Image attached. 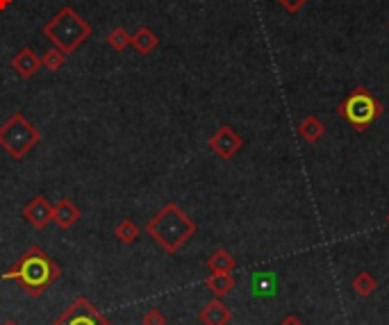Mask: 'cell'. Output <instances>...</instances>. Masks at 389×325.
I'll return each mask as SVG.
<instances>
[{
	"instance_id": "6da1fadb",
	"label": "cell",
	"mask_w": 389,
	"mask_h": 325,
	"mask_svg": "<svg viewBox=\"0 0 389 325\" xmlns=\"http://www.w3.org/2000/svg\"><path fill=\"white\" fill-rule=\"evenodd\" d=\"M57 277H60V266L39 246H30L18 257V262L14 266H9L7 273H3V280L18 282L30 296H39Z\"/></svg>"
},
{
	"instance_id": "7a4b0ae2",
	"label": "cell",
	"mask_w": 389,
	"mask_h": 325,
	"mask_svg": "<svg viewBox=\"0 0 389 325\" xmlns=\"http://www.w3.org/2000/svg\"><path fill=\"white\" fill-rule=\"evenodd\" d=\"M146 232L155 239L159 248H164L169 255H176L196 235V223L176 203H166L162 210L148 220Z\"/></svg>"
},
{
	"instance_id": "3957f363",
	"label": "cell",
	"mask_w": 389,
	"mask_h": 325,
	"mask_svg": "<svg viewBox=\"0 0 389 325\" xmlns=\"http://www.w3.org/2000/svg\"><path fill=\"white\" fill-rule=\"evenodd\" d=\"M43 37L64 55H73L80 46L91 37V26L78 14V9L64 5L57 14L41 28Z\"/></svg>"
},
{
	"instance_id": "277c9868",
	"label": "cell",
	"mask_w": 389,
	"mask_h": 325,
	"mask_svg": "<svg viewBox=\"0 0 389 325\" xmlns=\"http://www.w3.org/2000/svg\"><path fill=\"white\" fill-rule=\"evenodd\" d=\"M39 142H41V132L28 121V116L21 112H14L0 125V148L14 161L28 157L30 150Z\"/></svg>"
},
{
	"instance_id": "5b68a950",
	"label": "cell",
	"mask_w": 389,
	"mask_h": 325,
	"mask_svg": "<svg viewBox=\"0 0 389 325\" xmlns=\"http://www.w3.org/2000/svg\"><path fill=\"white\" fill-rule=\"evenodd\" d=\"M337 112L353 130L364 132L385 114V107H383V102L375 96H371L364 87H356L344 100H341Z\"/></svg>"
},
{
	"instance_id": "8992f818",
	"label": "cell",
	"mask_w": 389,
	"mask_h": 325,
	"mask_svg": "<svg viewBox=\"0 0 389 325\" xmlns=\"http://www.w3.org/2000/svg\"><path fill=\"white\" fill-rule=\"evenodd\" d=\"M50 325H114L98 311L96 305H91L87 298H75L71 305L64 309L60 319H55Z\"/></svg>"
},
{
	"instance_id": "52a82bcc",
	"label": "cell",
	"mask_w": 389,
	"mask_h": 325,
	"mask_svg": "<svg viewBox=\"0 0 389 325\" xmlns=\"http://www.w3.org/2000/svg\"><path fill=\"white\" fill-rule=\"evenodd\" d=\"M208 146H210L212 153H214V155H219L221 159H233V157L239 153V150H242L244 139L235 132V127H230V125H221L219 130H216V132L210 137Z\"/></svg>"
},
{
	"instance_id": "ba28073f",
	"label": "cell",
	"mask_w": 389,
	"mask_h": 325,
	"mask_svg": "<svg viewBox=\"0 0 389 325\" xmlns=\"http://www.w3.org/2000/svg\"><path fill=\"white\" fill-rule=\"evenodd\" d=\"M21 214L34 230H46L53 223V205L46 196H34Z\"/></svg>"
},
{
	"instance_id": "9c48e42d",
	"label": "cell",
	"mask_w": 389,
	"mask_h": 325,
	"mask_svg": "<svg viewBox=\"0 0 389 325\" xmlns=\"http://www.w3.org/2000/svg\"><path fill=\"white\" fill-rule=\"evenodd\" d=\"M9 66H11V71H14L18 78L30 80V78H34L41 71V57L34 53L30 46H23V48L14 57H11Z\"/></svg>"
},
{
	"instance_id": "30bf717a",
	"label": "cell",
	"mask_w": 389,
	"mask_h": 325,
	"mask_svg": "<svg viewBox=\"0 0 389 325\" xmlns=\"http://www.w3.org/2000/svg\"><path fill=\"white\" fill-rule=\"evenodd\" d=\"M80 218H82V212H80L78 207L73 205L71 198H62L53 207V220L62 230H71Z\"/></svg>"
},
{
	"instance_id": "8fae6325",
	"label": "cell",
	"mask_w": 389,
	"mask_h": 325,
	"mask_svg": "<svg viewBox=\"0 0 389 325\" xmlns=\"http://www.w3.org/2000/svg\"><path fill=\"white\" fill-rule=\"evenodd\" d=\"M198 319H201L203 325H228L233 319V314H230V309L221 303V298H214L201 309Z\"/></svg>"
},
{
	"instance_id": "7c38bea8",
	"label": "cell",
	"mask_w": 389,
	"mask_h": 325,
	"mask_svg": "<svg viewBox=\"0 0 389 325\" xmlns=\"http://www.w3.org/2000/svg\"><path fill=\"white\" fill-rule=\"evenodd\" d=\"M130 46H132V48H134L137 53H139V55H151V53L157 50L159 37H157V32H155L153 28L142 26V28H137V32L132 34Z\"/></svg>"
},
{
	"instance_id": "4fadbf2b",
	"label": "cell",
	"mask_w": 389,
	"mask_h": 325,
	"mask_svg": "<svg viewBox=\"0 0 389 325\" xmlns=\"http://www.w3.org/2000/svg\"><path fill=\"white\" fill-rule=\"evenodd\" d=\"M324 134H326V125L321 119H316L314 114L305 116V119L299 123V137L307 144H316Z\"/></svg>"
},
{
	"instance_id": "5bb4252c",
	"label": "cell",
	"mask_w": 389,
	"mask_h": 325,
	"mask_svg": "<svg viewBox=\"0 0 389 325\" xmlns=\"http://www.w3.org/2000/svg\"><path fill=\"white\" fill-rule=\"evenodd\" d=\"M205 287H208L216 298H223L235 289V277L233 273H212L208 280H205Z\"/></svg>"
},
{
	"instance_id": "9a60e30c",
	"label": "cell",
	"mask_w": 389,
	"mask_h": 325,
	"mask_svg": "<svg viewBox=\"0 0 389 325\" xmlns=\"http://www.w3.org/2000/svg\"><path fill=\"white\" fill-rule=\"evenodd\" d=\"M208 269H210V273H233L237 269V262L225 248H219V250H214L210 255Z\"/></svg>"
},
{
	"instance_id": "2e32d148",
	"label": "cell",
	"mask_w": 389,
	"mask_h": 325,
	"mask_svg": "<svg viewBox=\"0 0 389 325\" xmlns=\"http://www.w3.org/2000/svg\"><path fill=\"white\" fill-rule=\"evenodd\" d=\"M139 235H142V230L132 218H121L117 223V228H114V237H117L121 243H125V246L134 243L137 239H139Z\"/></svg>"
},
{
	"instance_id": "e0dca14e",
	"label": "cell",
	"mask_w": 389,
	"mask_h": 325,
	"mask_svg": "<svg viewBox=\"0 0 389 325\" xmlns=\"http://www.w3.org/2000/svg\"><path fill=\"white\" fill-rule=\"evenodd\" d=\"M375 287H378V280L369 273V271H362L356 275V280H353V292H356L358 296L367 298L375 292Z\"/></svg>"
},
{
	"instance_id": "ac0fdd59",
	"label": "cell",
	"mask_w": 389,
	"mask_h": 325,
	"mask_svg": "<svg viewBox=\"0 0 389 325\" xmlns=\"http://www.w3.org/2000/svg\"><path fill=\"white\" fill-rule=\"evenodd\" d=\"M64 64H66V55L60 48H55V46H50V48L41 55V68H46V71L50 73H57Z\"/></svg>"
},
{
	"instance_id": "d6986e66",
	"label": "cell",
	"mask_w": 389,
	"mask_h": 325,
	"mask_svg": "<svg viewBox=\"0 0 389 325\" xmlns=\"http://www.w3.org/2000/svg\"><path fill=\"white\" fill-rule=\"evenodd\" d=\"M130 39H132V34H130L128 30H125V28L117 26V28H112V30H110L105 43L110 46L112 50L121 53V50H125V48H128V46H130Z\"/></svg>"
},
{
	"instance_id": "ffe728a7",
	"label": "cell",
	"mask_w": 389,
	"mask_h": 325,
	"mask_svg": "<svg viewBox=\"0 0 389 325\" xmlns=\"http://www.w3.org/2000/svg\"><path fill=\"white\" fill-rule=\"evenodd\" d=\"M276 292V275L273 273H257L253 277V294L255 296H271Z\"/></svg>"
},
{
	"instance_id": "44dd1931",
	"label": "cell",
	"mask_w": 389,
	"mask_h": 325,
	"mask_svg": "<svg viewBox=\"0 0 389 325\" xmlns=\"http://www.w3.org/2000/svg\"><path fill=\"white\" fill-rule=\"evenodd\" d=\"M142 325H166V316L159 309H151V311H146L144 314Z\"/></svg>"
},
{
	"instance_id": "7402d4cb",
	"label": "cell",
	"mask_w": 389,
	"mask_h": 325,
	"mask_svg": "<svg viewBox=\"0 0 389 325\" xmlns=\"http://www.w3.org/2000/svg\"><path fill=\"white\" fill-rule=\"evenodd\" d=\"M278 5H282L284 9L289 11V14H296V11H301V7H305L310 0H276Z\"/></svg>"
},
{
	"instance_id": "603a6c76",
	"label": "cell",
	"mask_w": 389,
	"mask_h": 325,
	"mask_svg": "<svg viewBox=\"0 0 389 325\" xmlns=\"http://www.w3.org/2000/svg\"><path fill=\"white\" fill-rule=\"evenodd\" d=\"M278 325H303V321L296 319V316H287V319H282Z\"/></svg>"
},
{
	"instance_id": "cb8c5ba5",
	"label": "cell",
	"mask_w": 389,
	"mask_h": 325,
	"mask_svg": "<svg viewBox=\"0 0 389 325\" xmlns=\"http://www.w3.org/2000/svg\"><path fill=\"white\" fill-rule=\"evenodd\" d=\"M11 3H14V0H0V11H5Z\"/></svg>"
},
{
	"instance_id": "d4e9b609",
	"label": "cell",
	"mask_w": 389,
	"mask_h": 325,
	"mask_svg": "<svg viewBox=\"0 0 389 325\" xmlns=\"http://www.w3.org/2000/svg\"><path fill=\"white\" fill-rule=\"evenodd\" d=\"M0 325H18L16 321H5V323H0Z\"/></svg>"
},
{
	"instance_id": "484cf974",
	"label": "cell",
	"mask_w": 389,
	"mask_h": 325,
	"mask_svg": "<svg viewBox=\"0 0 389 325\" xmlns=\"http://www.w3.org/2000/svg\"><path fill=\"white\" fill-rule=\"evenodd\" d=\"M387 223H389V214H387Z\"/></svg>"
},
{
	"instance_id": "4316f807",
	"label": "cell",
	"mask_w": 389,
	"mask_h": 325,
	"mask_svg": "<svg viewBox=\"0 0 389 325\" xmlns=\"http://www.w3.org/2000/svg\"><path fill=\"white\" fill-rule=\"evenodd\" d=\"M387 28H389V21H387Z\"/></svg>"
}]
</instances>
